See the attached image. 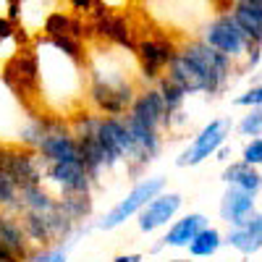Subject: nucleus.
I'll use <instances>...</instances> for the list:
<instances>
[{
    "label": "nucleus",
    "instance_id": "2eb2a0df",
    "mask_svg": "<svg viewBox=\"0 0 262 262\" xmlns=\"http://www.w3.org/2000/svg\"><path fill=\"white\" fill-rule=\"evenodd\" d=\"M233 131L238 137H247V139L262 137V107H247V113L238 118Z\"/></svg>",
    "mask_w": 262,
    "mask_h": 262
},
{
    "label": "nucleus",
    "instance_id": "f3484780",
    "mask_svg": "<svg viewBox=\"0 0 262 262\" xmlns=\"http://www.w3.org/2000/svg\"><path fill=\"white\" fill-rule=\"evenodd\" d=\"M238 158L244 163L254 165V168H262V137H252L242 144V152H238Z\"/></svg>",
    "mask_w": 262,
    "mask_h": 262
},
{
    "label": "nucleus",
    "instance_id": "9d476101",
    "mask_svg": "<svg viewBox=\"0 0 262 262\" xmlns=\"http://www.w3.org/2000/svg\"><path fill=\"white\" fill-rule=\"evenodd\" d=\"M226 247L242 254L244 259L254 257L262 252V210H257L249 221L231 226L226 231Z\"/></svg>",
    "mask_w": 262,
    "mask_h": 262
},
{
    "label": "nucleus",
    "instance_id": "f257e3e1",
    "mask_svg": "<svg viewBox=\"0 0 262 262\" xmlns=\"http://www.w3.org/2000/svg\"><path fill=\"white\" fill-rule=\"evenodd\" d=\"M86 66V111L100 116H123L147 86L137 55H126L121 45L92 48Z\"/></svg>",
    "mask_w": 262,
    "mask_h": 262
},
{
    "label": "nucleus",
    "instance_id": "aec40b11",
    "mask_svg": "<svg viewBox=\"0 0 262 262\" xmlns=\"http://www.w3.org/2000/svg\"><path fill=\"white\" fill-rule=\"evenodd\" d=\"M69 3H71V8H74V11H81V13H86V11L92 8V3H95V0H69Z\"/></svg>",
    "mask_w": 262,
    "mask_h": 262
},
{
    "label": "nucleus",
    "instance_id": "4be33fe9",
    "mask_svg": "<svg viewBox=\"0 0 262 262\" xmlns=\"http://www.w3.org/2000/svg\"><path fill=\"white\" fill-rule=\"evenodd\" d=\"M165 262H200V259H194V257H170Z\"/></svg>",
    "mask_w": 262,
    "mask_h": 262
},
{
    "label": "nucleus",
    "instance_id": "a211bd4d",
    "mask_svg": "<svg viewBox=\"0 0 262 262\" xmlns=\"http://www.w3.org/2000/svg\"><path fill=\"white\" fill-rule=\"evenodd\" d=\"M233 105L236 107H262V81L259 84H254V86H249V90H244L242 95H236L233 97Z\"/></svg>",
    "mask_w": 262,
    "mask_h": 262
},
{
    "label": "nucleus",
    "instance_id": "9b49d317",
    "mask_svg": "<svg viewBox=\"0 0 262 262\" xmlns=\"http://www.w3.org/2000/svg\"><path fill=\"white\" fill-rule=\"evenodd\" d=\"M207 223H210V221H207L202 212H186V215L176 217V221L165 228V233H163V238H160V247H168V249H186V247L191 244V238L200 233ZM160 247H155V252H158Z\"/></svg>",
    "mask_w": 262,
    "mask_h": 262
},
{
    "label": "nucleus",
    "instance_id": "6e6552de",
    "mask_svg": "<svg viewBox=\"0 0 262 262\" xmlns=\"http://www.w3.org/2000/svg\"><path fill=\"white\" fill-rule=\"evenodd\" d=\"M34 244L21 226L18 215L0 210V262H27Z\"/></svg>",
    "mask_w": 262,
    "mask_h": 262
},
{
    "label": "nucleus",
    "instance_id": "ddd939ff",
    "mask_svg": "<svg viewBox=\"0 0 262 262\" xmlns=\"http://www.w3.org/2000/svg\"><path fill=\"white\" fill-rule=\"evenodd\" d=\"M221 179H223L226 186H236V189H244V191H252V194H262V168H254V165L244 163L242 158L228 160Z\"/></svg>",
    "mask_w": 262,
    "mask_h": 262
},
{
    "label": "nucleus",
    "instance_id": "20e7f679",
    "mask_svg": "<svg viewBox=\"0 0 262 262\" xmlns=\"http://www.w3.org/2000/svg\"><path fill=\"white\" fill-rule=\"evenodd\" d=\"M165 186H168L165 176H147V179H139L134 186L126 191L123 200H118V202L95 223V228H100V231H116V228H121L126 221L137 217L160 191H165Z\"/></svg>",
    "mask_w": 262,
    "mask_h": 262
},
{
    "label": "nucleus",
    "instance_id": "f8f14e48",
    "mask_svg": "<svg viewBox=\"0 0 262 262\" xmlns=\"http://www.w3.org/2000/svg\"><path fill=\"white\" fill-rule=\"evenodd\" d=\"M226 11L252 37L254 45L262 48V0H231Z\"/></svg>",
    "mask_w": 262,
    "mask_h": 262
},
{
    "label": "nucleus",
    "instance_id": "0eeeda50",
    "mask_svg": "<svg viewBox=\"0 0 262 262\" xmlns=\"http://www.w3.org/2000/svg\"><path fill=\"white\" fill-rule=\"evenodd\" d=\"M181 207H184V196L179 191L165 189L137 215V228L142 233H158V231L168 228L173 221H176Z\"/></svg>",
    "mask_w": 262,
    "mask_h": 262
},
{
    "label": "nucleus",
    "instance_id": "dca6fc26",
    "mask_svg": "<svg viewBox=\"0 0 262 262\" xmlns=\"http://www.w3.org/2000/svg\"><path fill=\"white\" fill-rule=\"evenodd\" d=\"M69 244H50V247H37L27 262H69Z\"/></svg>",
    "mask_w": 262,
    "mask_h": 262
},
{
    "label": "nucleus",
    "instance_id": "4468645a",
    "mask_svg": "<svg viewBox=\"0 0 262 262\" xmlns=\"http://www.w3.org/2000/svg\"><path fill=\"white\" fill-rule=\"evenodd\" d=\"M223 247H226V233L221 228H215V226L207 223L200 233L191 238V244L186 247V252L194 259H210V257H215L217 252H221Z\"/></svg>",
    "mask_w": 262,
    "mask_h": 262
},
{
    "label": "nucleus",
    "instance_id": "39448f33",
    "mask_svg": "<svg viewBox=\"0 0 262 262\" xmlns=\"http://www.w3.org/2000/svg\"><path fill=\"white\" fill-rule=\"evenodd\" d=\"M233 126L236 123H231V118H210L191 137V142L179 152L176 165L179 168H196V165H202L205 160L215 158L217 149H221L223 144H228V137H231Z\"/></svg>",
    "mask_w": 262,
    "mask_h": 262
},
{
    "label": "nucleus",
    "instance_id": "f03ea898",
    "mask_svg": "<svg viewBox=\"0 0 262 262\" xmlns=\"http://www.w3.org/2000/svg\"><path fill=\"white\" fill-rule=\"evenodd\" d=\"M236 71H238V63H233L228 55L210 48L196 34V37L179 42L176 55L170 58L163 76L176 86H181L189 97H194V95L217 97L228 90Z\"/></svg>",
    "mask_w": 262,
    "mask_h": 262
},
{
    "label": "nucleus",
    "instance_id": "7ed1b4c3",
    "mask_svg": "<svg viewBox=\"0 0 262 262\" xmlns=\"http://www.w3.org/2000/svg\"><path fill=\"white\" fill-rule=\"evenodd\" d=\"M196 34H200L210 48H215L217 53L228 55L233 63H242L247 58V53L254 48L252 37L238 27V21L228 11H221V13L210 16Z\"/></svg>",
    "mask_w": 262,
    "mask_h": 262
},
{
    "label": "nucleus",
    "instance_id": "412c9836",
    "mask_svg": "<svg viewBox=\"0 0 262 262\" xmlns=\"http://www.w3.org/2000/svg\"><path fill=\"white\" fill-rule=\"evenodd\" d=\"M215 158L221 160V163H228V160H231V147H228V144H223L221 149H217V155H215Z\"/></svg>",
    "mask_w": 262,
    "mask_h": 262
},
{
    "label": "nucleus",
    "instance_id": "1a4fd4ad",
    "mask_svg": "<svg viewBox=\"0 0 262 262\" xmlns=\"http://www.w3.org/2000/svg\"><path fill=\"white\" fill-rule=\"evenodd\" d=\"M257 200H259V194L236 189V186H226V191L221 196V205H217V215H221V221L228 228L231 226H238V223L249 221V217L259 210Z\"/></svg>",
    "mask_w": 262,
    "mask_h": 262
},
{
    "label": "nucleus",
    "instance_id": "6ab92c4d",
    "mask_svg": "<svg viewBox=\"0 0 262 262\" xmlns=\"http://www.w3.org/2000/svg\"><path fill=\"white\" fill-rule=\"evenodd\" d=\"M111 262H142V254L139 252H123V254H116Z\"/></svg>",
    "mask_w": 262,
    "mask_h": 262
},
{
    "label": "nucleus",
    "instance_id": "423d86ee",
    "mask_svg": "<svg viewBox=\"0 0 262 262\" xmlns=\"http://www.w3.org/2000/svg\"><path fill=\"white\" fill-rule=\"evenodd\" d=\"M42 184H45L58 200L69 196H90L95 179L84 160L74 163H42Z\"/></svg>",
    "mask_w": 262,
    "mask_h": 262
}]
</instances>
